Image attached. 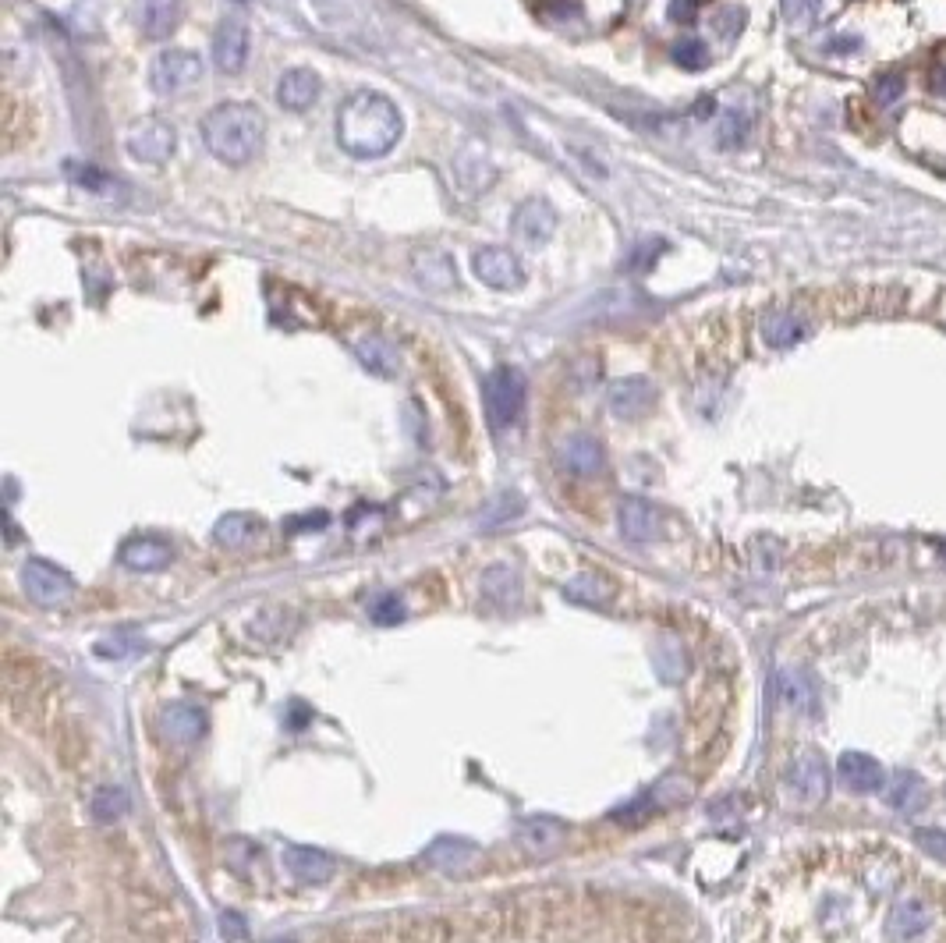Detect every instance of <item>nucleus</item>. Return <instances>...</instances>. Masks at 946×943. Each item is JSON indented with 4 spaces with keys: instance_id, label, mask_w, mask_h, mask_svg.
I'll use <instances>...</instances> for the list:
<instances>
[{
    "instance_id": "nucleus-1",
    "label": "nucleus",
    "mask_w": 946,
    "mask_h": 943,
    "mask_svg": "<svg viewBox=\"0 0 946 943\" xmlns=\"http://www.w3.org/2000/svg\"><path fill=\"white\" fill-rule=\"evenodd\" d=\"M404 132L401 110L394 100H387L383 93H362L348 96L344 107L337 110V142L348 149L358 160H376V156H387L397 146Z\"/></svg>"
},
{
    "instance_id": "nucleus-2",
    "label": "nucleus",
    "mask_w": 946,
    "mask_h": 943,
    "mask_svg": "<svg viewBox=\"0 0 946 943\" xmlns=\"http://www.w3.org/2000/svg\"><path fill=\"white\" fill-rule=\"evenodd\" d=\"M202 146L217 156L220 164L241 167L263 149L266 117L256 103H217L199 125Z\"/></svg>"
},
{
    "instance_id": "nucleus-3",
    "label": "nucleus",
    "mask_w": 946,
    "mask_h": 943,
    "mask_svg": "<svg viewBox=\"0 0 946 943\" xmlns=\"http://www.w3.org/2000/svg\"><path fill=\"white\" fill-rule=\"evenodd\" d=\"M525 394L528 383L518 366H497L482 380V405H486V422L493 433H504L521 419Z\"/></svg>"
},
{
    "instance_id": "nucleus-4",
    "label": "nucleus",
    "mask_w": 946,
    "mask_h": 943,
    "mask_svg": "<svg viewBox=\"0 0 946 943\" xmlns=\"http://www.w3.org/2000/svg\"><path fill=\"white\" fill-rule=\"evenodd\" d=\"M206 75V64L195 50H163L149 64V89L156 96H181L195 89Z\"/></svg>"
},
{
    "instance_id": "nucleus-5",
    "label": "nucleus",
    "mask_w": 946,
    "mask_h": 943,
    "mask_svg": "<svg viewBox=\"0 0 946 943\" xmlns=\"http://www.w3.org/2000/svg\"><path fill=\"white\" fill-rule=\"evenodd\" d=\"M125 146L139 164H167L174 156V149H178V132H174L171 121L149 114L128 125Z\"/></svg>"
},
{
    "instance_id": "nucleus-6",
    "label": "nucleus",
    "mask_w": 946,
    "mask_h": 943,
    "mask_svg": "<svg viewBox=\"0 0 946 943\" xmlns=\"http://www.w3.org/2000/svg\"><path fill=\"white\" fill-rule=\"evenodd\" d=\"M22 582H25L29 600L39 603V607H61V603H68L71 596H75V582H71L68 571L50 561H39V557L25 561Z\"/></svg>"
},
{
    "instance_id": "nucleus-7",
    "label": "nucleus",
    "mask_w": 946,
    "mask_h": 943,
    "mask_svg": "<svg viewBox=\"0 0 946 943\" xmlns=\"http://www.w3.org/2000/svg\"><path fill=\"white\" fill-rule=\"evenodd\" d=\"M472 270L486 288L493 291H514L525 284V270H521L518 256L504 245H489L472 256Z\"/></svg>"
},
{
    "instance_id": "nucleus-8",
    "label": "nucleus",
    "mask_w": 946,
    "mask_h": 943,
    "mask_svg": "<svg viewBox=\"0 0 946 943\" xmlns=\"http://www.w3.org/2000/svg\"><path fill=\"white\" fill-rule=\"evenodd\" d=\"M787 784H791L794 798L801 805H819L826 798V791H830V766H826V759L819 752H801L794 759Z\"/></svg>"
},
{
    "instance_id": "nucleus-9",
    "label": "nucleus",
    "mask_w": 946,
    "mask_h": 943,
    "mask_svg": "<svg viewBox=\"0 0 946 943\" xmlns=\"http://www.w3.org/2000/svg\"><path fill=\"white\" fill-rule=\"evenodd\" d=\"M249 61V25L241 18H224L213 32V64L224 75H238Z\"/></svg>"
},
{
    "instance_id": "nucleus-10",
    "label": "nucleus",
    "mask_w": 946,
    "mask_h": 943,
    "mask_svg": "<svg viewBox=\"0 0 946 943\" xmlns=\"http://www.w3.org/2000/svg\"><path fill=\"white\" fill-rule=\"evenodd\" d=\"M610 412L617 419H642L652 405H656V387L645 376H624V380L610 383Z\"/></svg>"
},
{
    "instance_id": "nucleus-11",
    "label": "nucleus",
    "mask_w": 946,
    "mask_h": 943,
    "mask_svg": "<svg viewBox=\"0 0 946 943\" xmlns=\"http://www.w3.org/2000/svg\"><path fill=\"white\" fill-rule=\"evenodd\" d=\"M479 855V844L465 841V837H436L426 848V862L447 876H465L468 869H475Z\"/></svg>"
},
{
    "instance_id": "nucleus-12",
    "label": "nucleus",
    "mask_w": 946,
    "mask_h": 943,
    "mask_svg": "<svg viewBox=\"0 0 946 943\" xmlns=\"http://www.w3.org/2000/svg\"><path fill=\"white\" fill-rule=\"evenodd\" d=\"M284 869L298 883H305V887H319V883H326L337 873V862L326 851L309 848V844H291L284 851Z\"/></svg>"
},
{
    "instance_id": "nucleus-13",
    "label": "nucleus",
    "mask_w": 946,
    "mask_h": 943,
    "mask_svg": "<svg viewBox=\"0 0 946 943\" xmlns=\"http://www.w3.org/2000/svg\"><path fill=\"white\" fill-rule=\"evenodd\" d=\"M514 231H518L521 242L528 245H543L557 231V210L550 206V199H525V203L514 210Z\"/></svg>"
},
{
    "instance_id": "nucleus-14",
    "label": "nucleus",
    "mask_w": 946,
    "mask_h": 943,
    "mask_svg": "<svg viewBox=\"0 0 946 943\" xmlns=\"http://www.w3.org/2000/svg\"><path fill=\"white\" fill-rule=\"evenodd\" d=\"M202 731H206V713H202L199 706H192V702H174V706L163 710L160 734L171 741V745L188 749V745H195V741L202 738Z\"/></svg>"
},
{
    "instance_id": "nucleus-15",
    "label": "nucleus",
    "mask_w": 946,
    "mask_h": 943,
    "mask_svg": "<svg viewBox=\"0 0 946 943\" xmlns=\"http://www.w3.org/2000/svg\"><path fill=\"white\" fill-rule=\"evenodd\" d=\"M564 837H567V827L553 816H532L518 827V844L536 858L557 855V851L564 848Z\"/></svg>"
},
{
    "instance_id": "nucleus-16",
    "label": "nucleus",
    "mask_w": 946,
    "mask_h": 943,
    "mask_svg": "<svg viewBox=\"0 0 946 943\" xmlns=\"http://www.w3.org/2000/svg\"><path fill=\"white\" fill-rule=\"evenodd\" d=\"M837 773L844 780V788L854 791V795H872V791H879L886 784L883 766L872 756H865V752H844L837 763Z\"/></svg>"
},
{
    "instance_id": "nucleus-17",
    "label": "nucleus",
    "mask_w": 946,
    "mask_h": 943,
    "mask_svg": "<svg viewBox=\"0 0 946 943\" xmlns=\"http://www.w3.org/2000/svg\"><path fill=\"white\" fill-rule=\"evenodd\" d=\"M323 93V82L312 68H291L277 82V103L284 110H309Z\"/></svg>"
},
{
    "instance_id": "nucleus-18",
    "label": "nucleus",
    "mask_w": 946,
    "mask_h": 943,
    "mask_svg": "<svg viewBox=\"0 0 946 943\" xmlns=\"http://www.w3.org/2000/svg\"><path fill=\"white\" fill-rule=\"evenodd\" d=\"M411 273L415 281L426 291H450L458 284V270H454V259L440 249H419L411 256Z\"/></svg>"
},
{
    "instance_id": "nucleus-19",
    "label": "nucleus",
    "mask_w": 946,
    "mask_h": 943,
    "mask_svg": "<svg viewBox=\"0 0 946 943\" xmlns=\"http://www.w3.org/2000/svg\"><path fill=\"white\" fill-rule=\"evenodd\" d=\"M351 351L358 355L369 373L376 376H397L401 373V351H397L394 341H387L383 334H362L351 341Z\"/></svg>"
},
{
    "instance_id": "nucleus-20",
    "label": "nucleus",
    "mask_w": 946,
    "mask_h": 943,
    "mask_svg": "<svg viewBox=\"0 0 946 943\" xmlns=\"http://www.w3.org/2000/svg\"><path fill=\"white\" fill-rule=\"evenodd\" d=\"M135 18L146 39H167L181 22V0H135Z\"/></svg>"
},
{
    "instance_id": "nucleus-21",
    "label": "nucleus",
    "mask_w": 946,
    "mask_h": 943,
    "mask_svg": "<svg viewBox=\"0 0 946 943\" xmlns=\"http://www.w3.org/2000/svg\"><path fill=\"white\" fill-rule=\"evenodd\" d=\"M929 929H932V908L925 905V901L908 897V901H900V905L893 908V915H890V936H893V940L915 943V940H922Z\"/></svg>"
},
{
    "instance_id": "nucleus-22",
    "label": "nucleus",
    "mask_w": 946,
    "mask_h": 943,
    "mask_svg": "<svg viewBox=\"0 0 946 943\" xmlns=\"http://www.w3.org/2000/svg\"><path fill=\"white\" fill-rule=\"evenodd\" d=\"M560 465L574 476H596L603 468V447H599L596 437L589 433H574L560 444Z\"/></svg>"
},
{
    "instance_id": "nucleus-23",
    "label": "nucleus",
    "mask_w": 946,
    "mask_h": 943,
    "mask_svg": "<svg viewBox=\"0 0 946 943\" xmlns=\"http://www.w3.org/2000/svg\"><path fill=\"white\" fill-rule=\"evenodd\" d=\"M617 518H621V532L631 539V543H649V539L660 532V515H656V507L642 497L621 500Z\"/></svg>"
},
{
    "instance_id": "nucleus-24",
    "label": "nucleus",
    "mask_w": 946,
    "mask_h": 943,
    "mask_svg": "<svg viewBox=\"0 0 946 943\" xmlns=\"http://www.w3.org/2000/svg\"><path fill=\"white\" fill-rule=\"evenodd\" d=\"M121 564L132 571H160L171 564V546L163 543V539H149V536L128 539V543L121 546Z\"/></svg>"
},
{
    "instance_id": "nucleus-25",
    "label": "nucleus",
    "mask_w": 946,
    "mask_h": 943,
    "mask_svg": "<svg viewBox=\"0 0 946 943\" xmlns=\"http://www.w3.org/2000/svg\"><path fill=\"white\" fill-rule=\"evenodd\" d=\"M883 802L893 812H915L925 802V780L915 773H893L883 788Z\"/></svg>"
},
{
    "instance_id": "nucleus-26",
    "label": "nucleus",
    "mask_w": 946,
    "mask_h": 943,
    "mask_svg": "<svg viewBox=\"0 0 946 943\" xmlns=\"http://www.w3.org/2000/svg\"><path fill=\"white\" fill-rule=\"evenodd\" d=\"M805 334L808 327L787 309H773L762 316V341H766L769 348H791V344H798Z\"/></svg>"
},
{
    "instance_id": "nucleus-27",
    "label": "nucleus",
    "mask_w": 946,
    "mask_h": 943,
    "mask_svg": "<svg viewBox=\"0 0 946 943\" xmlns=\"http://www.w3.org/2000/svg\"><path fill=\"white\" fill-rule=\"evenodd\" d=\"M482 596H486L489 603H500V607H514V603L521 600L518 571L507 568V564L489 568L486 575H482Z\"/></svg>"
},
{
    "instance_id": "nucleus-28",
    "label": "nucleus",
    "mask_w": 946,
    "mask_h": 943,
    "mask_svg": "<svg viewBox=\"0 0 946 943\" xmlns=\"http://www.w3.org/2000/svg\"><path fill=\"white\" fill-rule=\"evenodd\" d=\"M521 511H525V497L514 490H504L479 511V529L482 532L504 529V525H511L514 518H521Z\"/></svg>"
},
{
    "instance_id": "nucleus-29",
    "label": "nucleus",
    "mask_w": 946,
    "mask_h": 943,
    "mask_svg": "<svg viewBox=\"0 0 946 943\" xmlns=\"http://www.w3.org/2000/svg\"><path fill=\"white\" fill-rule=\"evenodd\" d=\"M64 174H68L71 185L86 188L93 195H103V199H114V192H121V181L110 178L107 171H100L96 164H78V160H68L64 164Z\"/></svg>"
},
{
    "instance_id": "nucleus-30",
    "label": "nucleus",
    "mask_w": 946,
    "mask_h": 943,
    "mask_svg": "<svg viewBox=\"0 0 946 943\" xmlns=\"http://www.w3.org/2000/svg\"><path fill=\"white\" fill-rule=\"evenodd\" d=\"M213 536H217L220 546H231V550H241V546H249L252 539L259 536V518L252 515H241V511H234V515H224L217 522V529H213Z\"/></svg>"
},
{
    "instance_id": "nucleus-31",
    "label": "nucleus",
    "mask_w": 946,
    "mask_h": 943,
    "mask_svg": "<svg viewBox=\"0 0 946 943\" xmlns=\"http://www.w3.org/2000/svg\"><path fill=\"white\" fill-rule=\"evenodd\" d=\"M776 688H780V695H784V702L791 710L815 713V688L801 671H784L776 678Z\"/></svg>"
},
{
    "instance_id": "nucleus-32",
    "label": "nucleus",
    "mask_w": 946,
    "mask_h": 943,
    "mask_svg": "<svg viewBox=\"0 0 946 943\" xmlns=\"http://www.w3.org/2000/svg\"><path fill=\"white\" fill-rule=\"evenodd\" d=\"M146 639L142 635H135L132 628H125V632H114L110 639H100L96 642V656H103V660H135V656L146 653Z\"/></svg>"
},
{
    "instance_id": "nucleus-33",
    "label": "nucleus",
    "mask_w": 946,
    "mask_h": 943,
    "mask_svg": "<svg viewBox=\"0 0 946 943\" xmlns=\"http://www.w3.org/2000/svg\"><path fill=\"white\" fill-rule=\"evenodd\" d=\"M748 132H752V117H748V110H741V107L723 110V117H720V146L723 149L741 146V142L748 139Z\"/></svg>"
},
{
    "instance_id": "nucleus-34",
    "label": "nucleus",
    "mask_w": 946,
    "mask_h": 943,
    "mask_svg": "<svg viewBox=\"0 0 946 943\" xmlns=\"http://www.w3.org/2000/svg\"><path fill=\"white\" fill-rule=\"evenodd\" d=\"M89 809H93V816L100 819V823H114V819H121L128 812V795L121 788H110L107 784V788H100L93 795Z\"/></svg>"
},
{
    "instance_id": "nucleus-35",
    "label": "nucleus",
    "mask_w": 946,
    "mask_h": 943,
    "mask_svg": "<svg viewBox=\"0 0 946 943\" xmlns=\"http://www.w3.org/2000/svg\"><path fill=\"white\" fill-rule=\"evenodd\" d=\"M564 596L574 603H585V607H596V603H603L606 596H610V589H606L596 575H578L574 582L564 585Z\"/></svg>"
},
{
    "instance_id": "nucleus-36",
    "label": "nucleus",
    "mask_w": 946,
    "mask_h": 943,
    "mask_svg": "<svg viewBox=\"0 0 946 943\" xmlns=\"http://www.w3.org/2000/svg\"><path fill=\"white\" fill-rule=\"evenodd\" d=\"M674 61L681 64V68H688V71H702L709 64V47L702 43V39L684 36V39H677V43H674Z\"/></svg>"
},
{
    "instance_id": "nucleus-37",
    "label": "nucleus",
    "mask_w": 946,
    "mask_h": 943,
    "mask_svg": "<svg viewBox=\"0 0 946 943\" xmlns=\"http://www.w3.org/2000/svg\"><path fill=\"white\" fill-rule=\"evenodd\" d=\"M663 249H667V242H660V238H645V242H638L635 249H631V256L624 266H628L631 273H649L652 266L660 263Z\"/></svg>"
},
{
    "instance_id": "nucleus-38",
    "label": "nucleus",
    "mask_w": 946,
    "mask_h": 943,
    "mask_svg": "<svg viewBox=\"0 0 946 943\" xmlns=\"http://www.w3.org/2000/svg\"><path fill=\"white\" fill-rule=\"evenodd\" d=\"M780 11H784V18L791 25L805 29V25H812L815 18H819L822 0H780Z\"/></svg>"
},
{
    "instance_id": "nucleus-39",
    "label": "nucleus",
    "mask_w": 946,
    "mask_h": 943,
    "mask_svg": "<svg viewBox=\"0 0 946 943\" xmlns=\"http://www.w3.org/2000/svg\"><path fill=\"white\" fill-rule=\"evenodd\" d=\"M656 671H660L663 681H677L684 674V653L681 646H674V642H663L660 653H656Z\"/></svg>"
},
{
    "instance_id": "nucleus-40",
    "label": "nucleus",
    "mask_w": 946,
    "mask_h": 943,
    "mask_svg": "<svg viewBox=\"0 0 946 943\" xmlns=\"http://www.w3.org/2000/svg\"><path fill=\"white\" fill-rule=\"evenodd\" d=\"M904 89H908V82L900 75H883V78H876V86H872V96H876L879 103H897L900 96H904Z\"/></svg>"
},
{
    "instance_id": "nucleus-41",
    "label": "nucleus",
    "mask_w": 946,
    "mask_h": 943,
    "mask_svg": "<svg viewBox=\"0 0 946 943\" xmlns=\"http://www.w3.org/2000/svg\"><path fill=\"white\" fill-rule=\"evenodd\" d=\"M741 25H745V11L741 8H723L720 15L713 18V29L720 32L723 39H734L737 32H741Z\"/></svg>"
},
{
    "instance_id": "nucleus-42",
    "label": "nucleus",
    "mask_w": 946,
    "mask_h": 943,
    "mask_svg": "<svg viewBox=\"0 0 946 943\" xmlns=\"http://www.w3.org/2000/svg\"><path fill=\"white\" fill-rule=\"evenodd\" d=\"M401 617H404V607H401V600H397V596H383V600L373 607V621L376 624H397Z\"/></svg>"
},
{
    "instance_id": "nucleus-43",
    "label": "nucleus",
    "mask_w": 946,
    "mask_h": 943,
    "mask_svg": "<svg viewBox=\"0 0 946 943\" xmlns=\"http://www.w3.org/2000/svg\"><path fill=\"white\" fill-rule=\"evenodd\" d=\"M915 841L922 844V848L929 851L932 858H939V862H946V834H943V830H918Z\"/></svg>"
},
{
    "instance_id": "nucleus-44",
    "label": "nucleus",
    "mask_w": 946,
    "mask_h": 943,
    "mask_svg": "<svg viewBox=\"0 0 946 943\" xmlns=\"http://www.w3.org/2000/svg\"><path fill=\"white\" fill-rule=\"evenodd\" d=\"M702 4H706V0H670V8H667L670 22L691 25V22H695V15H698V8H702Z\"/></svg>"
},
{
    "instance_id": "nucleus-45",
    "label": "nucleus",
    "mask_w": 946,
    "mask_h": 943,
    "mask_svg": "<svg viewBox=\"0 0 946 943\" xmlns=\"http://www.w3.org/2000/svg\"><path fill=\"white\" fill-rule=\"evenodd\" d=\"M245 919H241L238 912H224L220 915V936H224L227 943H238V940H245Z\"/></svg>"
},
{
    "instance_id": "nucleus-46",
    "label": "nucleus",
    "mask_w": 946,
    "mask_h": 943,
    "mask_svg": "<svg viewBox=\"0 0 946 943\" xmlns=\"http://www.w3.org/2000/svg\"><path fill=\"white\" fill-rule=\"evenodd\" d=\"M858 50H861V39H858V36H833V39H826V54H833V57L858 54Z\"/></svg>"
},
{
    "instance_id": "nucleus-47",
    "label": "nucleus",
    "mask_w": 946,
    "mask_h": 943,
    "mask_svg": "<svg viewBox=\"0 0 946 943\" xmlns=\"http://www.w3.org/2000/svg\"><path fill=\"white\" fill-rule=\"evenodd\" d=\"M543 15L550 18V22H567V18H578V4L574 0H553V4H546Z\"/></svg>"
},
{
    "instance_id": "nucleus-48",
    "label": "nucleus",
    "mask_w": 946,
    "mask_h": 943,
    "mask_svg": "<svg viewBox=\"0 0 946 943\" xmlns=\"http://www.w3.org/2000/svg\"><path fill=\"white\" fill-rule=\"evenodd\" d=\"M932 93H939V96H946V61L939 64L936 71H932Z\"/></svg>"
},
{
    "instance_id": "nucleus-49",
    "label": "nucleus",
    "mask_w": 946,
    "mask_h": 943,
    "mask_svg": "<svg viewBox=\"0 0 946 943\" xmlns=\"http://www.w3.org/2000/svg\"><path fill=\"white\" fill-rule=\"evenodd\" d=\"M270 943H295V940H270Z\"/></svg>"
}]
</instances>
